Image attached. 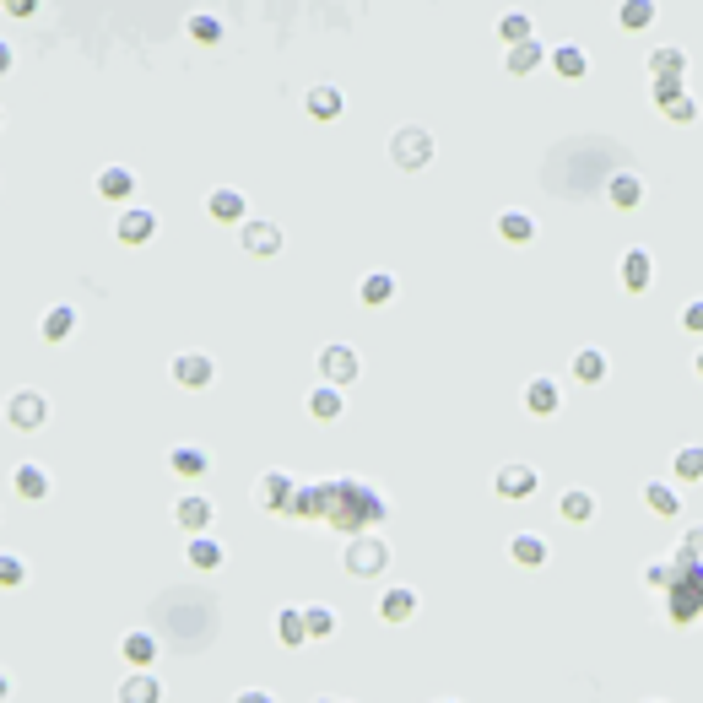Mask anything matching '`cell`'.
Returning <instances> with one entry per match:
<instances>
[{
	"mask_svg": "<svg viewBox=\"0 0 703 703\" xmlns=\"http://www.w3.org/2000/svg\"><path fill=\"white\" fill-rule=\"evenodd\" d=\"M390 520V498L379 493V482H363V476H330L325 482V520L330 530H347L352 536H368Z\"/></svg>",
	"mask_w": 703,
	"mask_h": 703,
	"instance_id": "1",
	"label": "cell"
},
{
	"mask_svg": "<svg viewBox=\"0 0 703 703\" xmlns=\"http://www.w3.org/2000/svg\"><path fill=\"white\" fill-rule=\"evenodd\" d=\"M671 563H676V574H671V585H666V622L671 628H693V622L703 617V563H693V557H682V552H671Z\"/></svg>",
	"mask_w": 703,
	"mask_h": 703,
	"instance_id": "2",
	"label": "cell"
},
{
	"mask_svg": "<svg viewBox=\"0 0 703 703\" xmlns=\"http://www.w3.org/2000/svg\"><path fill=\"white\" fill-rule=\"evenodd\" d=\"M341 568H347V579H379L384 568H390V541H384L379 530L352 536L347 552H341Z\"/></svg>",
	"mask_w": 703,
	"mask_h": 703,
	"instance_id": "3",
	"label": "cell"
},
{
	"mask_svg": "<svg viewBox=\"0 0 703 703\" xmlns=\"http://www.w3.org/2000/svg\"><path fill=\"white\" fill-rule=\"evenodd\" d=\"M390 163L401 168V174H422V168L433 163V136L422 125H401L390 136Z\"/></svg>",
	"mask_w": 703,
	"mask_h": 703,
	"instance_id": "4",
	"label": "cell"
},
{
	"mask_svg": "<svg viewBox=\"0 0 703 703\" xmlns=\"http://www.w3.org/2000/svg\"><path fill=\"white\" fill-rule=\"evenodd\" d=\"M6 422L17 433H38L49 422V395L44 390H33V384H22V390H11V401H6Z\"/></svg>",
	"mask_w": 703,
	"mask_h": 703,
	"instance_id": "5",
	"label": "cell"
},
{
	"mask_svg": "<svg viewBox=\"0 0 703 703\" xmlns=\"http://www.w3.org/2000/svg\"><path fill=\"white\" fill-rule=\"evenodd\" d=\"M298 476L293 471H282V466H271V471H260V482H255V503L265 514H287L293 509V498H298Z\"/></svg>",
	"mask_w": 703,
	"mask_h": 703,
	"instance_id": "6",
	"label": "cell"
},
{
	"mask_svg": "<svg viewBox=\"0 0 703 703\" xmlns=\"http://www.w3.org/2000/svg\"><path fill=\"white\" fill-rule=\"evenodd\" d=\"M314 363H320V379L336 384V390H347V384L363 374V363H357V347H347V341H325Z\"/></svg>",
	"mask_w": 703,
	"mask_h": 703,
	"instance_id": "7",
	"label": "cell"
},
{
	"mask_svg": "<svg viewBox=\"0 0 703 703\" xmlns=\"http://www.w3.org/2000/svg\"><path fill=\"white\" fill-rule=\"evenodd\" d=\"M536 487H541V471L536 466H525V460H509V466H498L493 471V493L503 503H525V498H536Z\"/></svg>",
	"mask_w": 703,
	"mask_h": 703,
	"instance_id": "8",
	"label": "cell"
},
{
	"mask_svg": "<svg viewBox=\"0 0 703 703\" xmlns=\"http://www.w3.org/2000/svg\"><path fill=\"white\" fill-rule=\"evenodd\" d=\"M282 228H276V222H265V217H249L244 228H238V249H244L249 260H276L282 255Z\"/></svg>",
	"mask_w": 703,
	"mask_h": 703,
	"instance_id": "9",
	"label": "cell"
},
{
	"mask_svg": "<svg viewBox=\"0 0 703 703\" xmlns=\"http://www.w3.org/2000/svg\"><path fill=\"white\" fill-rule=\"evenodd\" d=\"M168 374H174L179 390H206V384L217 379V357L201 352V347H190V352H179L174 363H168Z\"/></svg>",
	"mask_w": 703,
	"mask_h": 703,
	"instance_id": "10",
	"label": "cell"
},
{
	"mask_svg": "<svg viewBox=\"0 0 703 703\" xmlns=\"http://www.w3.org/2000/svg\"><path fill=\"white\" fill-rule=\"evenodd\" d=\"M655 114L671 125H693L698 119V98L687 92V82H655Z\"/></svg>",
	"mask_w": 703,
	"mask_h": 703,
	"instance_id": "11",
	"label": "cell"
},
{
	"mask_svg": "<svg viewBox=\"0 0 703 703\" xmlns=\"http://www.w3.org/2000/svg\"><path fill=\"white\" fill-rule=\"evenodd\" d=\"M206 217H211V222H222V228H244V222H249L244 190H233V184H217V190L206 195Z\"/></svg>",
	"mask_w": 703,
	"mask_h": 703,
	"instance_id": "12",
	"label": "cell"
},
{
	"mask_svg": "<svg viewBox=\"0 0 703 703\" xmlns=\"http://www.w3.org/2000/svg\"><path fill=\"white\" fill-rule=\"evenodd\" d=\"M157 228H163V222H157L152 206H125V217H119L114 238H119L125 249H141V244H152V238H157Z\"/></svg>",
	"mask_w": 703,
	"mask_h": 703,
	"instance_id": "13",
	"label": "cell"
},
{
	"mask_svg": "<svg viewBox=\"0 0 703 703\" xmlns=\"http://www.w3.org/2000/svg\"><path fill=\"white\" fill-rule=\"evenodd\" d=\"M617 282H622V293H649V282H655V255L649 249H628V255L617 260Z\"/></svg>",
	"mask_w": 703,
	"mask_h": 703,
	"instance_id": "14",
	"label": "cell"
},
{
	"mask_svg": "<svg viewBox=\"0 0 703 703\" xmlns=\"http://www.w3.org/2000/svg\"><path fill=\"white\" fill-rule=\"evenodd\" d=\"M417 612H422V595L411 590V585H390V590L379 595V617L390 622V628H406Z\"/></svg>",
	"mask_w": 703,
	"mask_h": 703,
	"instance_id": "15",
	"label": "cell"
},
{
	"mask_svg": "<svg viewBox=\"0 0 703 703\" xmlns=\"http://www.w3.org/2000/svg\"><path fill=\"white\" fill-rule=\"evenodd\" d=\"M174 520H179V530H190V536H206L211 520H217V503H211L206 493H184L174 503Z\"/></svg>",
	"mask_w": 703,
	"mask_h": 703,
	"instance_id": "16",
	"label": "cell"
},
{
	"mask_svg": "<svg viewBox=\"0 0 703 703\" xmlns=\"http://www.w3.org/2000/svg\"><path fill=\"white\" fill-rule=\"evenodd\" d=\"M168 471H174L179 482H201L211 471V449L206 444H174L168 449Z\"/></svg>",
	"mask_w": 703,
	"mask_h": 703,
	"instance_id": "17",
	"label": "cell"
},
{
	"mask_svg": "<svg viewBox=\"0 0 703 703\" xmlns=\"http://www.w3.org/2000/svg\"><path fill=\"white\" fill-rule=\"evenodd\" d=\"M184 563H190L195 574H217V568L228 563V547H222L217 536H190L184 541Z\"/></svg>",
	"mask_w": 703,
	"mask_h": 703,
	"instance_id": "18",
	"label": "cell"
},
{
	"mask_svg": "<svg viewBox=\"0 0 703 703\" xmlns=\"http://www.w3.org/2000/svg\"><path fill=\"white\" fill-rule=\"evenodd\" d=\"M157 655H163V644H157L147 628H130L125 639H119V660H130V671H152Z\"/></svg>",
	"mask_w": 703,
	"mask_h": 703,
	"instance_id": "19",
	"label": "cell"
},
{
	"mask_svg": "<svg viewBox=\"0 0 703 703\" xmlns=\"http://www.w3.org/2000/svg\"><path fill=\"white\" fill-rule=\"evenodd\" d=\"M525 411L530 417H557L563 411V390H557V379H547V374H536L525 384Z\"/></svg>",
	"mask_w": 703,
	"mask_h": 703,
	"instance_id": "20",
	"label": "cell"
},
{
	"mask_svg": "<svg viewBox=\"0 0 703 703\" xmlns=\"http://www.w3.org/2000/svg\"><path fill=\"white\" fill-rule=\"evenodd\" d=\"M547 536H536V530H520V536H509V563L514 568H547Z\"/></svg>",
	"mask_w": 703,
	"mask_h": 703,
	"instance_id": "21",
	"label": "cell"
},
{
	"mask_svg": "<svg viewBox=\"0 0 703 703\" xmlns=\"http://www.w3.org/2000/svg\"><path fill=\"white\" fill-rule=\"evenodd\" d=\"M498 238L503 244H514V249H525V244H536V217L530 211H520V206H509V211H498Z\"/></svg>",
	"mask_w": 703,
	"mask_h": 703,
	"instance_id": "22",
	"label": "cell"
},
{
	"mask_svg": "<svg viewBox=\"0 0 703 703\" xmlns=\"http://www.w3.org/2000/svg\"><path fill=\"white\" fill-rule=\"evenodd\" d=\"M92 190H98L103 201L125 206L130 195H136V174H130V168H119V163H109V168H98V179H92Z\"/></svg>",
	"mask_w": 703,
	"mask_h": 703,
	"instance_id": "23",
	"label": "cell"
},
{
	"mask_svg": "<svg viewBox=\"0 0 703 703\" xmlns=\"http://www.w3.org/2000/svg\"><path fill=\"white\" fill-rule=\"evenodd\" d=\"M568 374H574L579 384H606V374H612V357H606L601 347H579L574 357H568Z\"/></svg>",
	"mask_w": 703,
	"mask_h": 703,
	"instance_id": "24",
	"label": "cell"
},
{
	"mask_svg": "<svg viewBox=\"0 0 703 703\" xmlns=\"http://www.w3.org/2000/svg\"><path fill=\"white\" fill-rule=\"evenodd\" d=\"M303 109H309V119L330 125V119H341V114H347V92H341L336 82H325V87H314L309 98H303Z\"/></svg>",
	"mask_w": 703,
	"mask_h": 703,
	"instance_id": "25",
	"label": "cell"
},
{
	"mask_svg": "<svg viewBox=\"0 0 703 703\" xmlns=\"http://www.w3.org/2000/svg\"><path fill=\"white\" fill-rule=\"evenodd\" d=\"M114 698L119 703H163V682H157V671H130L114 687Z\"/></svg>",
	"mask_w": 703,
	"mask_h": 703,
	"instance_id": "26",
	"label": "cell"
},
{
	"mask_svg": "<svg viewBox=\"0 0 703 703\" xmlns=\"http://www.w3.org/2000/svg\"><path fill=\"white\" fill-rule=\"evenodd\" d=\"M649 76H655V82H682V76H687V49L682 44L649 49Z\"/></svg>",
	"mask_w": 703,
	"mask_h": 703,
	"instance_id": "27",
	"label": "cell"
},
{
	"mask_svg": "<svg viewBox=\"0 0 703 703\" xmlns=\"http://www.w3.org/2000/svg\"><path fill=\"white\" fill-rule=\"evenodd\" d=\"M552 71L563 76V82H585L590 76V55H585V44H552Z\"/></svg>",
	"mask_w": 703,
	"mask_h": 703,
	"instance_id": "28",
	"label": "cell"
},
{
	"mask_svg": "<svg viewBox=\"0 0 703 703\" xmlns=\"http://www.w3.org/2000/svg\"><path fill=\"white\" fill-rule=\"evenodd\" d=\"M606 201H612L617 211H639V206H644V179L622 168V174L606 179Z\"/></svg>",
	"mask_w": 703,
	"mask_h": 703,
	"instance_id": "29",
	"label": "cell"
},
{
	"mask_svg": "<svg viewBox=\"0 0 703 703\" xmlns=\"http://www.w3.org/2000/svg\"><path fill=\"white\" fill-rule=\"evenodd\" d=\"M38 336H44L49 347L71 341V336H76V309H71V303H55V309H44V320H38Z\"/></svg>",
	"mask_w": 703,
	"mask_h": 703,
	"instance_id": "30",
	"label": "cell"
},
{
	"mask_svg": "<svg viewBox=\"0 0 703 703\" xmlns=\"http://www.w3.org/2000/svg\"><path fill=\"white\" fill-rule=\"evenodd\" d=\"M276 644L282 649L309 644V617H303V606H282V612H276Z\"/></svg>",
	"mask_w": 703,
	"mask_h": 703,
	"instance_id": "31",
	"label": "cell"
},
{
	"mask_svg": "<svg viewBox=\"0 0 703 703\" xmlns=\"http://www.w3.org/2000/svg\"><path fill=\"white\" fill-rule=\"evenodd\" d=\"M595 509H601V503H595L590 487H568V493L557 498V514H563L568 525H590V520H595Z\"/></svg>",
	"mask_w": 703,
	"mask_h": 703,
	"instance_id": "32",
	"label": "cell"
},
{
	"mask_svg": "<svg viewBox=\"0 0 703 703\" xmlns=\"http://www.w3.org/2000/svg\"><path fill=\"white\" fill-rule=\"evenodd\" d=\"M541 60H552V49L541 44V38H530V44L503 55V71H509V76H530V71H541Z\"/></svg>",
	"mask_w": 703,
	"mask_h": 703,
	"instance_id": "33",
	"label": "cell"
},
{
	"mask_svg": "<svg viewBox=\"0 0 703 703\" xmlns=\"http://www.w3.org/2000/svg\"><path fill=\"white\" fill-rule=\"evenodd\" d=\"M341 411H347V395H341L336 384H325V379H320V384L309 390V417H314V422H336Z\"/></svg>",
	"mask_w": 703,
	"mask_h": 703,
	"instance_id": "34",
	"label": "cell"
},
{
	"mask_svg": "<svg viewBox=\"0 0 703 703\" xmlns=\"http://www.w3.org/2000/svg\"><path fill=\"white\" fill-rule=\"evenodd\" d=\"M655 17H660L655 0H622V6H617V28H622V33H644V28H655Z\"/></svg>",
	"mask_w": 703,
	"mask_h": 703,
	"instance_id": "35",
	"label": "cell"
},
{
	"mask_svg": "<svg viewBox=\"0 0 703 703\" xmlns=\"http://www.w3.org/2000/svg\"><path fill=\"white\" fill-rule=\"evenodd\" d=\"M293 520H309V525H320L325 520V482H303L298 487V498H293Z\"/></svg>",
	"mask_w": 703,
	"mask_h": 703,
	"instance_id": "36",
	"label": "cell"
},
{
	"mask_svg": "<svg viewBox=\"0 0 703 703\" xmlns=\"http://www.w3.org/2000/svg\"><path fill=\"white\" fill-rule=\"evenodd\" d=\"M11 487H17V498L38 503V498H49V471H44V466H33V460H22L17 476H11Z\"/></svg>",
	"mask_w": 703,
	"mask_h": 703,
	"instance_id": "37",
	"label": "cell"
},
{
	"mask_svg": "<svg viewBox=\"0 0 703 703\" xmlns=\"http://www.w3.org/2000/svg\"><path fill=\"white\" fill-rule=\"evenodd\" d=\"M395 298V276L390 271H368L363 282H357V303L363 309H379V303H390Z\"/></svg>",
	"mask_w": 703,
	"mask_h": 703,
	"instance_id": "38",
	"label": "cell"
},
{
	"mask_svg": "<svg viewBox=\"0 0 703 703\" xmlns=\"http://www.w3.org/2000/svg\"><path fill=\"white\" fill-rule=\"evenodd\" d=\"M644 503L660 520H676V514H682V493H676L671 482H644Z\"/></svg>",
	"mask_w": 703,
	"mask_h": 703,
	"instance_id": "39",
	"label": "cell"
},
{
	"mask_svg": "<svg viewBox=\"0 0 703 703\" xmlns=\"http://www.w3.org/2000/svg\"><path fill=\"white\" fill-rule=\"evenodd\" d=\"M671 476L682 487H693V482H703V444H682L671 455Z\"/></svg>",
	"mask_w": 703,
	"mask_h": 703,
	"instance_id": "40",
	"label": "cell"
},
{
	"mask_svg": "<svg viewBox=\"0 0 703 703\" xmlns=\"http://www.w3.org/2000/svg\"><path fill=\"white\" fill-rule=\"evenodd\" d=\"M498 38H503L509 49L530 44V38H536V22H530V11H503V17H498Z\"/></svg>",
	"mask_w": 703,
	"mask_h": 703,
	"instance_id": "41",
	"label": "cell"
},
{
	"mask_svg": "<svg viewBox=\"0 0 703 703\" xmlns=\"http://www.w3.org/2000/svg\"><path fill=\"white\" fill-rule=\"evenodd\" d=\"M303 617H309V639H336V628H341V612L336 606H303Z\"/></svg>",
	"mask_w": 703,
	"mask_h": 703,
	"instance_id": "42",
	"label": "cell"
},
{
	"mask_svg": "<svg viewBox=\"0 0 703 703\" xmlns=\"http://www.w3.org/2000/svg\"><path fill=\"white\" fill-rule=\"evenodd\" d=\"M28 574H33L28 557H17V552L0 557V585H6V590H22V585H28Z\"/></svg>",
	"mask_w": 703,
	"mask_h": 703,
	"instance_id": "43",
	"label": "cell"
},
{
	"mask_svg": "<svg viewBox=\"0 0 703 703\" xmlns=\"http://www.w3.org/2000/svg\"><path fill=\"white\" fill-rule=\"evenodd\" d=\"M671 574H676V563H671V557H649V563H644V585H649V590H660V595H666Z\"/></svg>",
	"mask_w": 703,
	"mask_h": 703,
	"instance_id": "44",
	"label": "cell"
},
{
	"mask_svg": "<svg viewBox=\"0 0 703 703\" xmlns=\"http://www.w3.org/2000/svg\"><path fill=\"white\" fill-rule=\"evenodd\" d=\"M190 38H201V44H217V38H222V22L211 17V11H201V17H190Z\"/></svg>",
	"mask_w": 703,
	"mask_h": 703,
	"instance_id": "45",
	"label": "cell"
},
{
	"mask_svg": "<svg viewBox=\"0 0 703 703\" xmlns=\"http://www.w3.org/2000/svg\"><path fill=\"white\" fill-rule=\"evenodd\" d=\"M671 552H682V557H693V563H703V525H687V536L676 541Z\"/></svg>",
	"mask_w": 703,
	"mask_h": 703,
	"instance_id": "46",
	"label": "cell"
},
{
	"mask_svg": "<svg viewBox=\"0 0 703 703\" xmlns=\"http://www.w3.org/2000/svg\"><path fill=\"white\" fill-rule=\"evenodd\" d=\"M682 330H687V336H703V298L682 303Z\"/></svg>",
	"mask_w": 703,
	"mask_h": 703,
	"instance_id": "47",
	"label": "cell"
},
{
	"mask_svg": "<svg viewBox=\"0 0 703 703\" xmlns=\"http://www.w3.org/2000/svg\"><path fill=\"white\" fill-rule=\"evenodd\" d=\"M233 703H276L271 693H265V687H244V693H238Z\"/></svg>",
	"mask_w": 703,
	"mask_h": 703,
	"instance_id": "48",
	"label": "cell"
},
{
	"mask_svg": "<svg viewBox=\"0 0 703 703\" xmlns=\"http://www.w3.org/2000/svg\"><path fill=\"white\" fill-rule=\"evenodd\" d=\"M6 11H11V17H33L38 6H33V0H6Z\"/></svg>",
	"mask_w": 703,
	"mask_h": 703,
	"instance_id": "49",
	"label": "cell"
},
{
	"mask_svg": "<svg viewBox=\"0 0 703 703\" xmlns=\"http://www.w3.org/2000/svg\"><path fill=\"white\" fill-rule=\"evenodd\" d=\"M314 703H352V698H330V693H325V698H314Z\"/></svg>",
	"mask_w": 703,
	"mask_h": 703,
	"instance_id": "50",
	"label": "cell"
},
{
	"mask_svg": "<svg viewBox=\"0 0 703 703\" xmlns=\"http://www.w3.org/2000/svg\"><path fill=\"white\" fill-rule=\"evenodd\" d=\"M693 368H698V379H703V352H698V357H693Z\"/></svg>",
	"mask_w": 703,
	"mask_h": 703,
	"instance_id": "51",
	"label": "cell"
},
{
	"mask_svg": "<svg viewBox=\"0 0 703 703\" xmlns=\"http://www.w3.org/2000/svg\"><path fill=\"white\" fill-rule=\"evenodd\" d=\"M644 703H666V698H644Z\"/></svg>",
	"mask_w": 703,
	"mask_h": 703,
	"instance_id": "52",
	"label": "cell"
},
{
	"mask_svg": "<svg viewBox=\"0 0 703 703\" xmlns=\"http://www.w3.org/2000/svg\"><path fill=\"white\" fill-rule=\"evenodd\" d=\"M439 703H460V698H439Z\"/></svg>",
	"mask_w": 703,
	"mask_h": 703,
	"instance_id": "53",
	"label": "cell"
}]
</instances>
